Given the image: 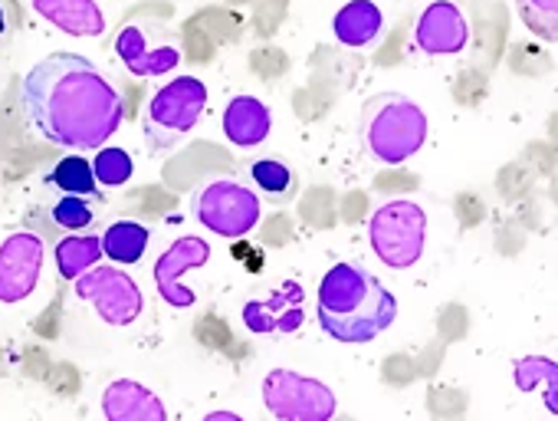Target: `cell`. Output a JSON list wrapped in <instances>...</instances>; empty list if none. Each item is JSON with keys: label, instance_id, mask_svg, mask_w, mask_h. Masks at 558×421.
<instances>
[{"label": "cell", "instance_id": "cell-21", "mask_svg": "<svg viewBox=\"0 0 558 421\" xmlns=\"http://www.w3.org/2000/svg\"><path fill=\"white\" fill-rule=\"evenodd\" d=\"M99 155L93 158V175L99 181V188H122L132 181L135 175V161L125 148H116V145H102L96 148Z\"/></svg>", "mask_w": 558, "mask_h": 421}, {"label": "cell", "instance_id": "cell-9", "mask_svg": "<svg viewBox=\"0 0 558 421\" xmlns=\"http://www.w3.org/2000/svg\"><path fill=\"white\" fill-rule=\"evenodd\" d=\"M47 248L34 231H14L0 244V303H24L40 284Z\"/></svg>", "mask_w": 558, "mask_h": 421}, {"label": "cell", "instance_id": "cell-3", "mask_svg": "<svg viewBox=\"0 0 558 421\" xmlns=\"http://www.w3.org/2000/svg\"><path fill=\"white\" fill-rule=\"evenodd\" d=\"M362 142L378 165H404L427 142V116L414 99L401 93H381L368 99L362 112Z\"/></svg>", "mask_w": 558, "mask_h": 421}, {"label": "cell", "instance_id": "cell-19", "mask_svg": "<svg viewBox=\"0 0 558 421\" xmlns=\"http://www.w3.org/2000/svg\"><path fill=\"white\" fill-rule=\"evenodd\" d=\"M53 257H57L60 277H63V280H76L80 274H86L89 267H96V264L102 261V244H99V238H93V234L70 231V234L57 244Z\"/></svg>", "mask_w": 558, "mask_h": 421}, {"label": "cell", "instance_id": "cell-6", "mask_svg": "<svg viewBox=\"0 0 558 421\" xmlns=\"http://www.w3.org/2000/svg\"><path fill=\"white\" fill-rule=\"evenodd\" d=\"M194 218L217 238L223 241H240L250 231H256L259 218H263V207L256 191L243 188L240 181L220 178L204 184L194 194Z\"/></svg>", "mask_w": 558, "mask_h": 421}, {"label": "cell", "instance_id": "cell-13", "mask_svg": "<svg viewBox=\"0 0 558 421\" xmlns=\"http://www.w3.org/2000/svg\"><path fill=\"white\" fill-rule=\"evenodd\" d=\"M102 414L109 421H165V401L135 378H116L102 392Z\"/></svg>", "mask_w": 558, "mask_h": 421}, {"label": "cell", "instance_id": "cell-7", "mask_svg": "<svg viewBox=\"0 0 558 421\" xmlns=\"http://www.w3.org/2000/svg\"><path fill=\"white\" fill-rule=\"evenodd\" d=\"M263 401L272 418L283 421H329L339 411L336 392L293 369H272L263 378Z\"/></svg>", "mask_w": 558, "mask_h": 421}, {"label": "cell", "instance_id": "cell-23", "mask_svg": "<svg viewBox=\"0 0 558 421\" xmlns=\"http://www.w3.org/2000/svg\"><path fill=\"white\" fill-rule=\"evenodd\" d=\"M250 175H253L256 188L266 191V194H272V197L293 191V171H290L287 161H279V158H259V161H253Z\"/></svg>", "mask_w": 558, "mask_h": 421}, {"label": "cell", "instance_id": "cell-12", "mask_svg": "<svg viewBox=\"0 0 558 421\" xmlns=\"http://www.w3.org/2000/svg\"><path fill=\"white\" fill-rule=\"evenodd\" d=\"M470 44V24L453 0H430L414 24V47L424 57H457Z\"/></svg>", "mask_w": 558, "mask_h": 421}, {"label": "cell", "instance_id": "cell-22", "mask_svg": "<svg viewBox=\"0 0 558 421\" xmlns=\"http://www.w3.org/2000/svg\"><path fill=\"white\" fill-rule=\"evenodd\" d=\"M519 21L535 34L555 44L558 37V0H515Z\"/></svg>", "mask_w": 558, "mask_h": 421}, {"label": "cell", "instance_id": "cell-27", "mask_svg": "<svg viewBox=\"0 0 558 421\" xmlns=\"http://www.w3.org/2000/svg\"><path fill=\"white\" fill-rule=\"evenodd\" d=\"M210 418H240V414H233V411H214Z\"/></svg>", "mask_w": 558, "mask_h": 421}, {"label": "cell", "instance_id": "cell-17", "mask_svg": "<svg viewBox=\"0 0 558 421\" xmlns=\"http://www.w3.org/2000/svg\"><path fill=\"white\" fill-rule=\"evenodd\" d=\"M381 27H385V14L378 4H372V0H349L332 21L336 40L349 50L372 47L381 37Z\"/></svg>", "mask_w": 558, "mask_h": 421}, {"label": "cell", "instance_id": "cell-2", "mask_svg": "<svg viewBox=\"0 0 558 421\" xmlns=\"http://www.w3.org/2000/svg\"><path fill=\"white\" fill-rule=\"evenodd\" d=\"M316 320L326 336L345 346L378 339L398 320V297L365 267L336 264L316 290Z\"/></svg>", "mask_w": 558, "mask_h": 421}, {"label": "cell", "instance_id": "cell-24", "mask_svg": "<svg viewBox=\"0 0 558 421\" xmlns=\"http://www.w3.org/2000/svg\"><path fill=\"white\" fill-rule=\"evenodd\" d=\"M558 378V362L548 356H525L512 365V382L519 392H535L542 382H555Z\"/></svg>", "mask_w": 558, "mask_h": 421}, {"label": "cell", "instance_id": "cell-8", "mask_svg": "<svg viewBox=\"0 0 558 421\" xmlns=\"http://www.w3.org/2000/svg\"><path fill=\"white\" fill-rule=\"evenodd\" d=\"M73 290L80 300H86L96 310V316L106 326H132L145 310L138 284L122 267H99L96 264L73 280Z\"/></svg>", "mask_w": 558, "mask_h": 421}, {"label": "cell", "instance_id": "cell-16", "mask_svg": "<svg viewBox=\"0 0 558 421\" xmlns=\"http://www.w3.org/2000/svg\"><path fill=\"white\" fill-rule=\"evenodd\" d=\"M272 129V116L266 109V103H259L256 96H233L223 109V135L230 145L236 148H256L266 142Z\"/></svg>", "mask_w": 558, "mask_h": 421}, {"label": "cell", "instance_id": "cell-5", "mask_svg": "<svg viewBox=\"0 0 558 421\" xmlns=\"http://www.w3.org/2000/svg\"><path fill=\"white\" fill-rule=\"evenodd\" d=\"M368 241L375 257L391 270H408L424 257L427 244V211L411 197H391L368 221Z\"/></svg>", "mask_w": 558, "mask_h": 421}, {"label": "cell", "instance_id": "cell-15", "mask_svg": "<svg viewBox=\"0 0 558 421\" xmlns=\"http://www.w3.org/2000/svg\"><path fill=\"white\" fill-rule=\"evenodd\" d=\"M116 53H119L122 67L132 76H138V80L168 76L181 63V50L178 47H148V40H145V34L138 27H125L116 37Z\"/></svg>", "mask_w": 558, "mask_h": 421}, {"label": "cell", "instance_id": "cell-11", "mask_svg": "<svg viewBox=\"0 0 558 421\" xmlns=\"http://www.w3.org/2000/svg\"><path fill=\"white\" fill-rule=\"evenodd\" d=\"M306 323V293L300 280H287L283 287L269 290L263 300H250L243 306V326L256 336L296 333Z\"/></svg>", "mask_w": 558, "mask_h": 421}, {"label": "cell", "instance_id": "cell-20", "mask_svg": "<svg viewBox=\"0 0 558 421\" xmlns=\"http://www.w3.org/2000/svg\"><path fill=\"white\" fill-rule=\"evenodd\" d=\"M53 188H60L63 194H80V197H89V194H99V181L93 175V158L73 152L66 158H60L47 178Z\"/></svg>", "mask_w": 558, "mask_h": 421}, {"label": "cell", "instance_id": "cell-4", "mask_svg": "<svg viewBox=\"0 0 558 421\" xmlns=\"http://www.w3.org/2000/svg\"><path fill=\"white\" fill-rule=\"evenodd\" d=\"M204 109H207V86L197 76H178L165 83L145 106V122H142L145 148L148 152L174 148L194 132Z\"/></svg>", "mask_w": 558, "mask_h": 421}, {"label": "cell", "instance_id": "cell-10", "mask_svg": "<svg viewBox=\"0 0 558 421\" xmlns=\"http://www.w3.org/2000/svg\"><path fill=\"white\" fill-rule=\"evenodd\" d=\"M210 261V241L204 238H178L165 248V254L155 261V287H158V297L174 306V310H191L197 303V293L191 287L181 284V277L187 270H197V267H207Z\"/></svg>", "mask_w": 558, "mask_h": 421}, {"label": "cell", "instance_id": "cell-18", "mask_svg": "<svg viewBox=\"0 0 558 421\" xmlns=\"http://www.w3.org/2000/svg\"><path fill=\"white\" fill-rule=\"evenodd\" d=\"M151 241V231L142 221H116L106 228V234L99 238L102 244V257L119 264V267H132L145 257Z\"/></svg>", "mask_w": 558, "mask_h": 421}, {"label": "cell", "instance_id": "cell-25", "mask_svg": "<svg viewBox=\"0 0 558 421\" xmlns=\"http://www.w3.org/2000/svg\"><path fill=\"white\" fill-rule=\"evenodd\" d=\"M53 221L66 231H83L96 221L93 207L86 204V197L80 194H63L57 204H53Z\"/></svg>", "mask_w": 558, "mask_h": 421}, {"label": "cell", "instance_id": "cell-26", "mask_svg": "<svg viewBox=\"0 0 558 421\" xmlns=\"http://www.w3.org/2000/svg\"><path fill=\"white\" fill-rule=\"evenodd\" d=\"M8 34V14H4V4H0V37Z\"/></svg>", "mask_w": 558, "mask_h": 421}, {"label": "cell", "instance_id": "cell-1", "mask_svg": "<svg viewBox=\"0 0 558 421\" xmlns=\"http://www.w3.org/2000/svg\"><path fill=\"white\" fill-rule=\"evenodd\" d=\"M27 122L53 145L73 152L102 148L122 125V96L80 53H50L34 63L21 83Z\"/></svg>", "mask_w": 558, "mask_h": 421}, {"label": "cell", "instance_id": "cell-14", "mask_svg": "<svg viewBox=\"0 0 558 421\" xmlns=\"http://www.w3.org/2000/svg\"><path fill=\"white\" fill-rule=\"evenodd\" d=\"M34 11L57 31L83 40H99L106 34V14L96 0H31Z\"/></svg>", "mask_w": 558, "mask_h": 421}]
</instances>
